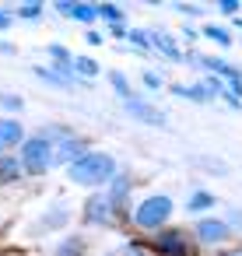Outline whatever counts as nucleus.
I'll use <instances>...</instances> for the list:
<instances>
[{
    "label": "nucleus",
    "instance_id": "nucleus-17",
    "mask_svg": "<svg viewBox=\"0 0 242 256\" xmlns=\"http://www.w3.org/2000/svg\"><path fill=\"white\" fill-rule=\"evenodd\" d=\"M78 70H81V74H98L95 60H78Z\"/></svg>",
    "mask_w": 242,
    "mask_h": 256
},
{
    "label": "nucleus",
    "instance_id": "nucleus-15",
    "mask_svg": "<svg viewBox=\"0 0 242 256\" xmlns=\"http://www.w3.org/2000/svg\"><path fill=\"white\" fill-rule=\"evenodd\" d=\"M210 204H214V196H210V193H196V196L190 200V207H193V210H200V207H210Z\"/></svg>",
    "mask_w": 242,
    "mask_h": 256
},
{
    "label": "nucleus",
    "instance_id": "nucleus-7",
    "mask_svg": "<svg viewBox=\"0 0 242 256\" xmlns=\"http://www.w3.org/2000/svg\"><path fill=\"white\" fill-rule=\"evenodd\" d=\"M18 140H22V126L14 120H0V151L11 148V144H18Z\"/></svg>",
    "mask_w": 242,
    "mask_h": 256
},
{
    "label": "nucleus",
    "instance_id": "nucleus-20",
    "mask_svg": "<svg viewBox=\"0 0 242 256\" xmlns=\"http://www.w3.org/2000/svg\"><path fill=\"white\" fill-rule=\"evenodd\" d=\"M112 84H116V92H123V95H130V88H126V81H123L120 74H112Z\"/></svg>",
    "mask_w": 242,
    "mask_h": 256
},
{
    "label": "nucleus",
    "instance_id": "nucleus-2",
    "mask_svg": "<svg viewBox=\"0 0 242 256\" xmlns=\"http://www.w3.org/2000/svg\"><path fill=\"white\" fill-rule=\"evenodd\" d=\"M168 214H172V200H168V196H148V200L137 207L134 221H137L140 228H158Z\"/></svg>",
    "mask_w": 242,
    "mask_h": 256
},
{
    "label": "nucleus",
    "instance_id": "nucleus-18",
    "mask_svg": "<svg viewBox=\"0 0 242 256\" xmlns=\"http://www.w3.org/2000/svg\"><path fill=\"white\" fill-rule=\"evenodd\" d=\"M22 14H25V18H39V14H42V8H39V4H25V8H22Z\"/></svg>",
    "mask_w": 242,
    "mask_h": 256
},
{
    "label": "nucleus",
    "instance_id": "nucleus-24",
    "mask_svg": "<svg viewBox=\"0 0 242 256\" xmlns=\"http://www.w3.org/2000/svg\"><path fill=\"white\" fill-rule=\"evenodd\" d=\"M238 256H242V252H238Z\"/></svg>",
    "mask_w": 242,
    "mask_h": 256
},
{
    "label": "nucleus",
    "instance_id": "nucleus-19",
    "mask_svg": "<svg viewBox=\"0 0 242 256\" xmlns=\"http://www.w3.org/2000/svg\"><path fill=\"white\" fill-rule=\"evenodd\" d=\"M207 36L218 39V42H228V32H221V28H207Z\"/></svg>",
    "mask_w": 242,
    "mask_h": 256
},
{
    "label": "nucleus",
    "instance_id": "nucleus-9",
    "mask_svg": "<svg viewBox=\"0 0 242 256\" xmlns=\"http://www.w3.org/2000/svg\"><path fill=\"white\" fill-rule=\"evenodd\" d=\"M148 39H151V42H158V46H162V53H165V56H172V60H179V50H176V46H172V42H168V36H162V32H151V36H148Z\"/></svg>",
    "mask_w": 242,
    "mask_h": 256
},
{
    "label": "nucleus",
    "instance_id": "nucleus-10",
    "mask_svg": "<svg viewBox=\"0 0 242 256\" xmlns=\"http://www.w3.org/2000/svg\"><path fill=\"white\" fill-rule=\"evenodd\" d=\"M109 214H106V200L98 196V200H92L88 204V221H106Z\"/></svg>",
    "mask_w": 242,
    "mask_h": 256
},
{
    "label": "nucleus",
    "instance_id": "nucleus-8",
    "mask_svg": "<svg viewBox=\"0 0 242 256\" xmlns=\"http://www.w3.org/2000/svg\"><path fill=\"white\" fill-rule=\"evenodd\" d=\"M60 11L64 14H70V18H78V22H95V14H98V8H88V4H60Z\"/></svg>",
    "mask_w": 242,
    "mask_h": 256
},
{
    "label": "nucleus",
    "instance_id": "nucleus-1",
    "mask_svg": "<svg viewBox=\"0 0 242 256\" xmlns=\"http://www.w3.org/2000/svg\"><path fill=\"white\" fill-rule=\"evenodd\" d=\"M67 176H70L74 182L98 186L102 179H109V176H112V158H109V154H81V158L67 168Z\"/></svg>",
    "mask_w": 242,
    "mask_h": 256
},
{
    "label": "nucleus",
    "instance_id": "nucleus-4",
    "mask_svg": "<svg viewBox=\"0 0 242 256\" xmlns=\"http://www.w3.org/2000/svg\"><path fill=\"white\" fill-rule=\"evenodd\" d=\"M158 249L165 256H193V242L186 238V232H165L158 238Z\"/></svg>",
    "mask_w": 242,
    "mask_h": 256
},
{
    "label": "nucleus",
    "instance_id": "nucleus-3",
    "mask_svg": "<svg viewBox=\"0 0 242 256\" xmlns=\"http://www.w3.org/2000/svg\"><path fill=\"white\" fill-rule=\"evenodd\" d=\"M53 165V144L50 137H36L25 144V168L28 172H46Z\"/></svg>",
    "mask_w": 242,
    "mask_h": 256
},
{
    "label": "nucleus",
    "instance_id": "nucleus-11",
    "mask_svg": "<svg viewBox=\"0 0 242 256\" xmlns=\"http://www.w3.org/2000/svg\"><path fill=\"white\" fill-rule=\"evenodd\" d=\"M22 168H18V162L14 158H4V162H0V182H4V179H14Z\"/></svg>",
    "mask_w": 242,
    "mask_h": 256
},
{
    "label": "nucleus",
    "instance_id": "nucleus-14",
    "mask_svg": "<svg viewBox=\"0 0 242 256\" xmlns=\"http://www.w3.org/2000/svg\"><path fill=\"white\" fill-rule=\"evenodd\" d=\"M123 200H126V179L120 176L116 179V190H112V204H123Z\"/></svg>",
    "mask_w": 242,
    "mask_h": 256
},
{
    "label": "nucleus",
    "instance_id": "nucleus-16",
    "mask_svg": "<svg viewBox=\"0 0 242 256\" xmlns=\"http://www.w3.org/2000/svg\"><path fill=\"white\" fill-rule=\"evenodd\" d=\"M98 14H106V18H109L112 25H120V11H116V8H109V4H102V8H98Z\"/></svg>",
    "mask_w": 242,
    "mask_h": 256
},
{
    "label": "nucleus",
    "instance_id": "nucleus-22",
    "mask_svg": "<svg viewBox=\"0 0 242 256\" xmlns=\"http://www.w3.org/2000/svg\"><path fill=\"white\" fill-rule=\"evenodd\" d=\"M144 84H148V88H158V84H162V81H158V78H154V74H144Z\"/></svg>",
    "mask_w": 242,
    "mask_h": 256
},
{
    "label": "nucleus",
    "instance_id": "nucleus-5",
    "mask_svg": "<svg viewBox=\"0 0 242 256\" xmlns=\"http://www.w3.org/2000/svg\"><path fill=\"white\" fill-rule=\"evenodd\" d=\"M126 112H134L137 120H144V123H154V126H165L168 120H165V112H158V109H148V106H140V102H126Z\"/></svg>",
    "mask_w": 242,
    "mask_h": 256
},
{
    "label": "nucleus",
    "instance_id": "nucleus-12",
    "mask_svg": "<svg viewBox=\"0 0 242 256\" xmlns=\"http://www.w3.org/2000/svg\"><path fill=\"white\" fill-rule=\"evenodd\" d=\"M56 256H81V238H67V246H60Z\"/></svg>",
    "mask_w": 242,
    "mask_h": 256
},
{
    "label": "nucleus",
    "instance_id": "nucleus-21",
    "mask_svg": "<svg viewBox=\"0 0 242 256\" xmlns=\"http://www.w3.org/2000/svg\"><path fill=\"white\" fill-rule=\"evenodd\" d=\"M221 11H224V14H235V11H238V4H235V0H224Z\"/></svg>",
    "mask_w": 242,
    "mask_h": 256
},
{
    "label": "nucleus",
    "instance_id": "nucleus-13",
    "mask_svg": "<svg viewBox=\"0 0 242 256\" xmlns=\"http://www.w3.org/2000/svg\"><path fill=\"white\" fill-rule=\"evenodd\" d=\"M176 92H179V95H186V98H196V102H204V98H207V92H204V88H179V84H176Z\"/></svg>",
    "mask_w": 242,
    "mask_h": 256
},
{
    "label": "nucleus",
    "instance_id": "nucleus-6",
    "mask_svg": "<svg viewBox=\"0 0 242 256\" xmlns=\"http://www.w3.org/2000/svg\"><path fill=\"white\" fill-rule=\"evenodd\" d=\"M196 235H200L204 242H221V238L228 235V224H224V221H210V218H207V221H200V224H196Z\"/></svg>",
    "mask_w": 242,
    "mask_h": 256
},
{
    "label": "nucleus",
    "instance_id": "nucleus-23",
    "mask_svg": "<svg viewBox=\"0 0 242 256\" xmlns=\"http://www.w3.org/2000/svg\"><path fill=\"white\" fill-rule=\"evenodd\" d=\"M8 25H11V14H8V11H0V28H8Z\"/></svg>",
    "mask_w": 242,
    "mask_h": 256
}]
</instances>
